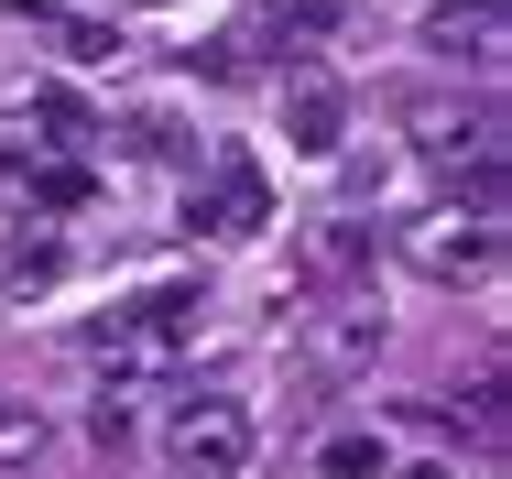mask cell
I'll use <instances>...</instances> for the list:
<instances>
[{
    "mask_svg": "<svg viewBox=\"0 0 512 479\" xmlns=\"http://www.w3.org/2000/svg\"><path fill=\"white\" fill-rule=\"evenodd\" d=\"M197 316H207V294L197 284H164V294H142V305H120V316H99V349L109 371H164L186 338H197Z\"/></svg>",
    "mask_w": 512,
    "mask_h": 479,
    "instance_id": "cell-1",
    "label": "cell"
},
{
    "mask_svg": "<svg viewBox=\"0 0 512 479\" xmlns=\"http://www.w3.org/2000/svg\"><path fill=\"white\" fill-rule=\"evenodd\" d=\"M186 229H207V240H262L273 229V175L229 142V153H207V175L186 186Z\"/></svg>",
    "mask_w": 512,
    "mask_h": 479,
    "instance_id": "cell-2",
    "label": "cell"
},
{
    "mask_svg": "<svg viewBox=\"0 0 512 479\" xmlns=\"http://www.w3.org/2000/svg\"><path fill=\"white\" fill-rule=\"evenodd\" d=\"M251 403H229V392H197V403H175V425H164V458L186 479H240L251 469Z\"/></svg>",
    "mask_w": 512,
    "mask_h": 479,
    "instance_id": "cell-3",
    "label": "cell"
},
{
    "mask_svg": "<svg viewBox=\"0 0 512 479\" xmlns=\"http://www.w3.org/2000/svg\"><path fill=\"white\" fill-rule=\"evenodd\" d=\"M404 262L425 273V284H480V273L502 262V229L469 218V207H436V218H414V229H404Z\"/></svg>",
    "mask_w": 512,
    "mask_h": 479,
    "instance_id": "cell-4",
    "label": "cell"
},
{
    "mask_svg": "<svg viewBox=\"0 0 512 479\" xmlns=\"http://www.w3.org/2000/svg\"><path fill=\"white\" fill-rule=\"evenodd\" d=\"M306 360L327 371V382L371 371V360H382V305H371V294H338V305H316V316H306Z\"/></svg>",
    "mask_w": 512,
    "mask_h": 479,
    "instance_id": "cell-5",
    "label": "cell"
},
{
    "mask_svg": "<svg viewBox=\"0 0 512 479\" xmlns=\"http://www.w3.org/2000/svg\"><path fill=\"white\" fill-rule=\"evenodd\" d=\"M404 142L425 153V164H447V175H458L469 153H491V142H502V120H491V109H458V98H404Z\"/></svg>",
    "mask_w": 512,
    "mask_h": 479,
    "instance_id": "cell-6",
    "label": "cell"
},
{
    "mask_svg": "<svg viewBox=\"0 0 512 479\" xmlns=\"http://www.w3.org/2000/svg\"><path fill=\"white\" fill-rule=\"evenodd\" d=\"M0 142H33V153H99L109 120H99L77 88H33L22 109H11V131H0Z\"/></svg>",
    "mask_w": 512,
    "mask_h": 479,
    "instance_id": "cell-7",
    "label": "cell"
},
{
    "mask_svg": "<svg viewBox=\"0 0 512 479\" xmlns=\"http://www.w3.org/2000/svg\"><path fill=\"white\" fill-rule=\"evenodd\" d=\"M284 142H295V153H316V164L349 142V88H338L327 66H295V77H284Z\"/></svg>",
    "mask_w": 512,
    "mask_h": 479,
    "instance_id": "cell-8",
    "label": "cell"
},
{
    "mask_svg": "<svg viewBox=\"0 0 512 479\" xmlns=\"http://www.w3.org/2000/svg\"><path fill=\"white\" fill-rule=\"evenodd\" d=\"M425 44H436V55H469V66H502L512 0H436V11H425Z\"/></svg>",
    "mask_w": 512,
    "mask_h": 479,
    "instance_id": "cell-9",
    "label": "cell"
},
{
    "mask_svg": "<svg viewBox=\"0 0 512 479\" xmlns=\"http://www.w3.org/2000/svg\"><path fill=\"white\" fill-rule=\"evenodd\" d=\"M11 186L33 196V207H88L99 175H88V153H33V142H11Z\"/></svg>",
    "mask_w": 512,
    "mask_h": 479,
    "instance_id": "cell-10",
    "label": "cell"
},
{
    "mask_svg": "<svg viewBox=\"0 0 512 479\" xmlns=\"http://www.w3.org/2000/svg\"><path fill=\"white\" fill-rule=\"evenodd\" d=\"M360 273H371V229H360V218H327V229H306V284H360Z\"/></svg>",
    "mask_w": 512,
    "mask_h": 479,
    "instance_id": "cell-11",
    "label": "cell"
},
{
    "mask_svg": "<svg viewBox=\"0 0 512 479\" xmlns=\"http://www.w3.org/2000/svg\"><path fill=\"white\" fill-rule=\"evenodd\" d=\"M0 284H11V294H55V284H66V251L33 229V240H11V251H0Z\"/></svg>",
    "mask_w": 512,
    "mask_h": 479,
    "instance_id": "cell-12",
    "label": "cell"
},
{
    "mask_svg": "<svg viewBox=\"0 0 512 479\" xmlns=\"http://www.w3.org/2000/svg\"><path fill=\"white\" fill-rule=\"evenodd\" d=\"M360 22V0H284V44H338Z\"/></svg>",
    "mask_w": 512,
    "mask_h": 479,
    "instance_id": "cell-13",
    "label": "cell"
},
{
    "mask_svg": "<svg viewBox=\"0 0 512 479\" xmlns=\"http://www.w3.org/2000/svg\"><path fill=\"white\" fill-rule=\"evenodd\" d=\"M33 458H44V414L0 392V469H33Z\"/></svg>",
    "mask_w": 512,
    "mask_h": 479,
    "instance_id": "cell-14",
    "label": "cell"
},
{
    "mask_svg": "<svg viewBox=\"0 0 512 479\" xmlns=\"http://www.w3.org/2000/svg\"><path fill=\"white\" fill-rule=\"evenodd\" d=\"M382 469H393L382 436H338V447H327V479H382Z\"/></svg>",
    "mask_w": 512,
    "mask_h": 479,
    "instance_id": "cell-15",
    "label": "cell"
},
{
    "mask_svg": "<svg viewBox=\"0 0 512 479\" xmlns=\"http://www.w3.org/2000/svg\"><path fill=\"white\" fill-rule=\"evenodd\" d=\"M55 44H66L77 66H99V55H120V33H109V22H88V11H66V22H55Z\"/></svg>",
    "mask_w": 512,
    "mask_h": 479,
    "instance_id": "cell-16",
    "label": "cell"
}]
</instances>
